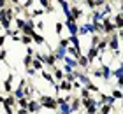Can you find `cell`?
I'll use <instances>...</instances> for the list:
<instances>
[{
  "label": "cell",
  "instance_id": "cell-1",
  "mask_svg": "<svg viewBox=\"0 0 123 114\" xmlns=\"http://www.w3.org/2000/svg\"><path fill=\"white\" fill-rule=\"evenodd\" d=\"M39 104H41V107H42V109L58 111L56 96H51V95H39Z\"/></svg>",
  "mask_w": 123,
  "mask_h": 114
},
{
  "label": "cell",
  "instance_id": "cell-2",
  "mask_svg": "<svg viewBox=\"0 0 123 114\" xmlns=\"http://www.w3.org/2000/svg\"><path fill=\"white\" fill-rule=\"evenodd\" d=\"M95 33H97V30H95L92 21L86 19L85 23H79V37H83V35H95Z\"/></svg>",
  "mask_w": 123,
  "mask_h": 114
},
{
  "label": "cell",
  "instance_id": "cell-3",
  "mask_svg": "<svg viewBox=\"0 0 123 114\" xmlns=\"http://www.w3.org/2000/svg\"><path fill=\"white\" fill-rule=\"evenodd\" d=\"M83 14H85V12H83V9L79 7V5H74V4H72L70 12L65 16V19H74V21H77V23H79V19L83 18Z\"/></svg>",
  "mask_w": 123,
  "mask_h": 114
},
{
  "label": "cell",
  "instance_id": "cell-4",
  "mask_svg": "<svg viewBox=\"0 0 123 114\" xmlns=\"http://www.w3.org/2000/svg\"><path fill=\"white\" fill-rule=\"evenodd\" d=\"M65 26L69 30V35H79V23L74 19H65Z\"/></svg>",
  "mask_w": 123,
  "mask_h": 114
},
{
  "label": "cell",
  "instance_id": "cell-5",
  "mask_svg": "<svg viewBox=\"0 0 123 114\" xmlns=\"http://www.w3.org/2000/svg\"><path fill=\"white\" fill-rule=\"evenodd\" d=\"M42 61H44V65L46 67H51V68H55L56 67V56L53 54V51L51 53H42Z\"/></svg>",
  "mask_w": 123,
  "mask_h": 114
},
{
  "label": "cell",
  "instance_id": "cell-6",
  "mask_svg": "<svg viewBox=\"0 0 123 114\" xmlns=\"http://www.w3.org/2000/svg\"><path fill=\"white\" fill-rule=\"evenodd\" d=\"M107 51H120V37H118V32L113 33V35H109V48Z\"/></svg>",
  "mask_w": 123,
  "mask_h": 114
},
{
  "label": "cell",
  "instance_id": "cell-7",
  "mask_svg": "<svg viewBox=\"0 0 123 114\" xmlns=\"http://www.w3.org/2000/svg\"><path fill=\"white\" fill-rule=\"evenodd\" d=\"M12 81H14V74H9L7 79L2 83V88L5 93H9V95H12V91H14V86H12Z\"/></svg>",
  "mask_w": 123,
  "mask_h": 114
},
{
  "label": "cell",
  "instance_id": "cell-8",
  "mask_svg": "<svg viewBox=\"0 0 123 114\" xmlns=\"http://www.w3.org/2000/svg\"><path fill=\"white\" fill-rule=\"evenodd\" d=\"M41 109H42V107H41V104H39V100H35V98L28 100V109H26V111H28L30 114H39Z\"/></svg>",
  "mask_w": 123,
  "mask_h": 114
},
{
  "label": "cell",
  "instance_id": "cell-9",
  "mask_svg": "<svg viewBox=\"0 0 123 114\" xmlns=\"http://www.w3.org/2000/svg\"><path fill=\"white\" fill-rule=\"evenodd\" d=\"M85 54L88 56V60H90L92 63H93V61H97V60H98V56H100V51H98L97 48H93V46H90V48H88V51H86Z\"/></svg>",
  "mask_w": 123,
  "mask_h": 114
},
{
  "label": "cell",
  "instance_id": "cell-10",
  "mask_svg": "<svg viewBox=\"0 0 123 114\" xmlns=\"http://www.w3.org/2000/svg\"><path fill=\"white\" fill-rule=\"evenodd\" d=\"M53 54L56 56L58 61H63V60L67 58V49L62 48V46H56V49H53Z\"/></svg>",
  "mask_w": 123,
  "mask_h": 114
},
{
  "label": "cell",
  "instance_id": "cell-11",
  "mask_svg": "<svg viewBox=\"0 0 123 114\" xmlns=\"http://www.w3.org/2000/svg\"><path fill=\"white\" fill-rule=\"evenodd\" d=\"M81 109H83L81 98H79V96H74V98H72V102H70V111H72V114H74V112H79Z\"/></svg>",
  "mask_w": 123,
  "mask_h": 114
},
{
  "label": "cell",
  "instance_id": "cell-12",
  "mask_svg": "<svg viewBox=\"0 0 123 114\" xmlns=\"http://www.w3.org/2000/svg\"><path fill=\"white\" fill-rule=\"evenodd\" d=\"M53 77H55V81H56V83H62L65 79V72L62 70V67L56 65V67L53 68Z\"/></svg>",
  "mask_w": 123,
  "mask_h": 114
},
{
  "label": "cell",
  "instance_id": "cell-13",
  "mask_svg": "<svg viewBox=\"0 0 123 114\" xmlns=\"http://www.w3.org/2000/svg\"><path fill=\"white\" fill-rule=\"evenodd\" d=\"M67 54L72 56L74 60H79V56H81V54H85V53L81 51V48H74V46H70V48L67 49Z\"/></svg>",
  "mask_w": 123,
  "mask_h": 114
},
{
  "label": "cell",
  "instance_id": "cell-14",
  "mask_svg": "<svg viewBox=\"0 0 123 114\" xmlns=\"http://www.w3.org/2000/svg\"><path fill=\"white\" fill-rule=\"evenodd\" d=\"M32 39H33V44H37V46H42V44H46V37L42 35V33H39L37 30L30 35Z\"/></svg>",
  "mask_w": 123,
  "mask_h": 114
},
{
  "label": "cell",
  "instance_id": "cell-15",
  "mask_svg": "<svg viewBox=\"0 0 123 114\" xmlns=\"http://www.w3.org/2000/svg\"><path fill=\"white\" fill-rule=\"evenodd\" d=\"M58 88H60V91H65L67 95L69 93H72V91H74V88H72V83H69V81H62V83H58Z\"/></svg>",
  "mask_w": 123,
  "mask_h": 114
},
{
  "label": "cell",
  "instance_id": "cell-16",
  "mask_svg": "<svg viewBox=\"0 0 123 114\" xmlns=\"http://www.w3.org/2000/svg\"><path fill=\"white\" fill-rule=\"evenodd\" d=\"M25 96H26V98H28V100H32L33 98V95H35V86H33V84L30 83V79H28V84H26V86H25Z\"/></svg>",
  "mask_w": 123,
  "mask_h": 114
},
{
  "label": "cell",
  "instance_id": "cell-17",
  "mask_svg": "<svg viewBox=\"0 0 123 114\" xmlns=\"http://www.w3.org/2000/svg\"><path fill=\"white\" fill-rule=\"evenodd\" d=\"M113 21H114L116 30H123V12H116L113 16Z\"/></svg>",
  "mask_w": 123,
  "mask_h": 114
},
{
  "label": "cell",
  "instance_id": "cell-18",
  "mask_svg": "<svg viewBox=\"0 0 123 114\" xmlns=\"http://www.w3.org/2000/svg\"><path fill=\"white\" fill-rule=\"evenodd\" d=\"M63 63L69 65L72 70H79V63H77V60H74V58H72V56H69V54H67V58L63 60Z\"/></svg>",
  "mask_w": 123,
  "mask_h": 114
},
{
  "label": "cell",
  "instance_id": "cell-19",
  "mask_svg": "<svg viewBox=\"0 0 123 114\" xmlns=\"http://www.w3.org/2000/svg\"><path fill=\"white\" fill-rule=\"evenodd\" d=\"M14 26H16V30L23 32V28L26 26V19L23 18V16H19V18H16V19H14Z\"/></svg>",
  "mask_w": 123,
  "mask_h": 114
},
{
  "label": "cell",
  "instance_id": "cell-20",
  "mask_svg": "<svg viewBox=\"0 0 123 114\" xmlns=\"http://www.w3.org/2000/svg\"><path fill=\"white\" fill-rule=\"evenodd\" d=\"M41 77L44 79V81H48V83H51V84H56V81H55V77H53V72H48L46 68L41 72Z\"/></svg>",
  "mask_w": 123,
  "mask_h": 114
},
{
  "label": "cell",
  "instance_id": "cell-21",
  "mask_svg": "<svg viewBox=\"0 0 123 114\" xmlns=\"http://www.w3.org/2000/svg\"><path fill=\"white\" fill-rule=\"evenodd\" d=\"M58 5H60V9L63 11V14H65V16L70 12V7H72V4H70V2H65V0H58Z\"/></svg>",
  "mask_w": 123,
  "mask_h": 114
},
{
  "label": "cell",
  "instance_id": "cell-22",
  "mask_svg": "<svg viewBox=\"0 0 123 114\" xmlns=\"http://www.w3.org/2000/svg\"><path fill=\"white\" fill-rule=\"evenodd\" d=\"M5 104L11 105V107H14V109H18V100H16L14 95H7V96H5Z\"/></svg>",
  "mask_w": 123,
  "mask_h": 114
},
{
  "label": "cell",
  "instance_id": "cell-23",
  "mask_svg": "<svg viewBox=\"0 0 123 114\" xmlns=\"http://www.w3.org/2000/svg\"><path fill=\"white\" fill-rule=\"evenodd\" d=\"M98 111H100V114H111V112L114 111V107L109 105V104H102V105L98 107Z\"/></svg>",
  "mask_w": 123,
  "mask_h": 114
},
{
  "label": "cell",
  "instance_id": "cell-24",
  "mask_svg": "<svg viewBox=\"0 0 123 114\" xmlns=\"http://www.w3.org/2000/svg\"><path fill=\"white\" fill-rule=\"evenodd\" d=\"M69 41H70V46H74V48H81L79 35H69Z\"/></svg>",
  "mask_w": 123,
  "mask_h": 114
},
{
  "label": "cell",
  "instance_id": "cell-25",
  "mask_svg": "<svg viewBox=\"0 0 123 114\" xmlns=\"http://www.w3.org/2000/svg\"><path fill=\"white\" fill-rule=\"evenodd\" d=\"M32 68H35L37 72H42V70H44V63H42L41 60L33 58V63H32Z\"/></svg>",
  "mask_w": 123,
  "mask_h": 114
},
{
  "label": "cell",
  "instance_id": "cell-26",
  "mask_svg": "<svg viewBox=\"0 0 123 114\" xmlns=\"http://www.w3.org/2000/svg\"><path fill=\"white\" fill-rule=\"evenodd\" d=\"M44 12H46V11H44L42 7H39V9H33V11H30V14H32V18H33V19H37V18H41V16H44Z\"/></svg>",
  "mask_w": 123,
  "mask_h": 114
},
{
  "label": "cell",
  "instance_id": "cell-27",
  "mask_svg": "<svg viewBox=\"0 0 123 114\" xmlns=\"http://www.w3.org/2000/svg\"><path fill=\"white\" fill-rule=\"evenodd\" d=\"M111 96H113L114 100H121V98H123V91H121L120 88H114L113 91H111Z\"/></svg>",
  "mask_w": 123,
  "mask_h": 114
},
{
  "label": "cell",
  "instance_id": "cell-28",
  "mask_svg": "<svg viewBox=\"0 0 123 114\" xmlns=\"http://www.w3.org/2000/svg\"><path fill=\"white\" fill-rule=\"evenodd\" d=\"M21 44L26 46V48H30V46L33 44V39L30 35H21Z\"/></svg>",
  "mask_w": 123,
  "mask_h": 114
},
{
  "label": "cell",
  "instance_id": "cell-29",
  "mask_svg": "<svg viewBox=\"0 0 123 114\" xmlns=\"http://www.w3.org/2000/svg\"><path fill=\"white\" fill-rule=\"evenodd\" d=\"M32 63H33V58L28 54H25V58H23V67H25V70L26 68H32Z\"/></svg>",
  "mask_w": 123,
  "mask_h": 114
},
{
  "label": "cell",
  "instance_id": "cell-30",
  "mask_svg": "<svg viewBox=\"0 0 123 114\" xmlns=\"http://www.w3.org/2000/svg\"><path fill=\"white\" fill-rule=\"evenodd\" d=\"M79 98H81V100H85V98H92V93H90V90H88L86 86L79 91Z\"/></svg>",
  "mask_w": 123,
  "mask_h": 114
},
{
  "label": "cell",
  "instance_id": "cell-31",
  "mask_svg": "<svg viewBox=\"0 0 123 114\" xmlns=\"http://www.w3.org/2000/svg\"><path fill=\"white\" fill-rule=\"evenodd\" d=\"M58 46H62V48H65V49H69V48H70V41H69V37H60Z\"/></svg>",
  "mask_w": 123,
  "mask_h": 114
},
{
  "label": "cell",
  "instance_id": "cell-32",
  "mask_svg": "<svg viewBox=\"0 0 123 114\" xmlns=\"http://www.w3.org/2000/svg\"><path fill=\"white\" fill-rule=\"evenodd\" d=\"M63 26H65V23H63V21H56V23H55V32H56V35H58V37H60L62 30H63Z\"/></svg>",
  "mask_w": 123,
  "mask_h": 114
},
{
  "label": "cell",
  "instance_id": "cell-33",
  "mask_svg": "<svg viewBox=\"0 0 123 114\" xmlns=\"http://www.w3.org/2000/svg\"><path fill=\"white\" fill-rule=\"evenodd\" d=\"M86 88L90 90V93H92V95H93V93H95V95H98V93H100V88L97 86V84H93V83L90 84V86H86Z\"/></svg>",
  "mask_w": 123,
  "mask_h": 114
},
{
  "label": "cell",
  "instance_id": "cell-34",
  "mask_svg": "<svg viewBox=\"0 0 123 114\" xmlns=\"http://www.w3.org/2000/svg\"><path fill=\"white\" fill-rule=\"evenodd\" d=\"M39 5H41L44 11H46L48 7H51V5H53V2H49V0H39Z\"/></svg>",
  "mask_w": 123,
  "mask_h": 114
},
{
  "label": "cell",
  "instance_id": "cell-35",
  "mask_svg": "<svg viewBox=\"0 0 123 114\" xmlns=\"http://www.w3.org/2000/svg\"><path fill=\"white\" fill-rule=\"evenodd\" d=\"M2 109L5 111V114H16L14 107H11V105H7V104H4V105H2Z\"/></svg>",
  "mask_w": 123,
  "mask_h": 114
},
{
  "label": "cell",
  "instance_id": "cell-36",
  "mask_svg": "<svg viewBox=\"0 0 123 114\" xmlns=\"http://www.w3.org/2000/svg\"><path fill=\"white\" fill-rule=\"evenodd\" d=\"M35 30H37L39 33H41V32L44 30V21H42V19H37V25H35Z\"/></svg>",
  "mask_w": 123,
  "mask_h": 114
},
{
  "label": "cell",
  "instance_id": "cell-37",
  "mask_svg": "<svg viewBox=\"0 0 123 114\" xmlns=\"http://www.w3.org/2000/svg\"><path fill=\"white\" fill-rule=\"evenodd\" d=\"M26 54L32 56V58H35V54H37V51L33 49V48H26Z\"/></svg>",
  "mask_w": 123,
  "mask_h": 114
},
{
  "label": "cell",
  "instance_id": "cell-38",
  "mask_svg": "<svg viewBox=\"0 0 123 114\" xmlns=\"http://www.w3.org/2000/svg\"><path fill=\"white\" fill-rule=\"evenodd\" d=\"M26 76H28V77H32V76H35V74H37V70H35V68H26Z\"/></svg>",
  "mask_w": 123,
  "mask_h": 114
},
{
  "label": "cell",
  "instance_id": "cell-39",
  "mask_svg": "<svg viewBox=\"0 0 123 114\" xmlns=\"http://www.w3.org/2000/svg\"><path fill=\"white\" fill-rule=\"evenodd\" d=\"M5 39H7V35H5V33H0V48H4V44H5Z\"/></svg>",
  "mask_w": 123,
  "mask_h": 114
},
{
  "label": "cell",
  "instance_id": "cell-40",
  "mask_svg": "<svg viewBox=\"0 0 123 114\" xmlns=\"http://www.w3.org/2000/svg\"><path fill=\"white\" fill-rule=\"evenodd\" d=\"M16 114H28L26 109H16Z\"/></svg>",
  "mask_w": 123,
  "mask_h": 114
},
{
  "label": "cell",
  "instance_id": "cell-41",
  "mask_svg": "<svg viewBox=\"0 0 123 114\" xmlns=\"http://www.w3.org/2000/svg\"><path fill=\"white\" fill-rule=\"evenodd\" d=\"M4 104H5V96L0 95V105H4Z\"/></svg>",
  "mask_w": 123,
  "mask_h": 114
},
{
  "label": "cell",
  "instance_id": "cell-42",
  "mask_svg": "<svg viewBox=\"0 0 123 114\" xmlns=\"http://www.w3.org/2000/svg\"><path fill=\"white\" fill-rule=\"evenodd\" d=\"M79 114H88V112H86L85 109H83V111H79Z\"/></svg>",
  "mask_w": 123,
  "mask_h": 114
},
{
  "label": "cell",
  "instance_id": "cell-43",
  "mask_svg": "<svg viewBox=\"0 0 123 114\" xmlns=\"http://www.w3.org/2000/svg\"><path fill=\"white\" fill-rule=\"evenodd\" d=\"M95 114H100V111H98V112H95Z\"/></svg>",
  "mask_w": 123,
  "mask_h": 114
},
{
  "label": "cell",
  "instance_id": "cell-44",
  "mask_svg": "<svg viewBox=\"0 0 123 114\" xmlns=\"http://www.w3.org/2000/svg\"><path fill=\"white\" fill-rule=\"evenodd\" d=\"M121 107H123V100H121Z\"/></svg>",
  "mask_w": 123,
  "mask_h": 114
},
{
  "label": "cell",
  "instance_id": "cell-45",
  "mask_svg": "<svg viewBox=\"0 0 123 114\" xmlns=\"http://www.w3.org/2000/svg\"><path fill=\"white\" fill-rule=\"evenodd\" d=\"M55 114H58V112H55Z\"/></svg>",
  "mask_w": 123,
  "mask_h": 114
},
{
  "label": "cell",
  "instance_id": "cell-46",
  "mask_svg": "<svg viewBox=\"0 0 123 114\" xmlns=\"http://www.w3.org/2000/svg\"><path fill=\"white\" fill-rule=\"evenodd\" d=\"M28 114H30V112H28Z\"/></svg>",
  "mask_w": 123,
  "mask_h": 114
}]
</instances>
